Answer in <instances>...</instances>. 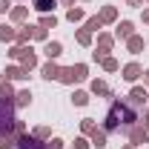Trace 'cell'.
Segmentation results:
<instances>
[{"label":"cell","instance_id":"cell-19","mask_svg":"<svg viewBox=\"0 0 149 149\" xmlns=\"http://www.w3.org/2000/svg\"><path fill=\"white\" fill-rule=\"evenodd\" d=\"M9 17L15 20V23H23V20L29 17V9H26V6H17V9H12V12H9Z\"/></svg>","mask_w":149,"mask_h":149},{"label":"cell","instance_id":"cell-36","mask_svg":"<svg viewBox=\"0 0 149 149\" xmlns=\"http://www.w3.org/2000/svg\"><path fill=\"white\" fill-rule=\"evenodd\" d=\"M126 6H135V9H138V6H141V0H126Z\"/></svg>","mask_w":149,"mask_h":149},{"label":"cell","instance_id":"cell-24","mask_svg":"<svg viewBox=\"0 0 149 149\" xmlns=\"http://www.w3.org/2000/svg\"><path fill=\"white\" fill-rule=\"evenodd\" d=\"M37 26H43V29H55V26H57V17H55V15H43Z\"/></svg>","mask_w":149,"mask_h":149},{"label":"cell","instance_id":"cell-41","mask_svg":"<svg viewBox=\"0 0 149 149\" xmlns=\"http://www.w3.org/2000/svg\"><path fill=\"white\" fill-rule=\"evenodd\" d=\"M3 83H6V74H0V86H3Z\"/></svg>","mask_w":149,"mask_h":149},{"label":"cell","instance_id":"cell-1","mask_svg":"<svg viewBox=\"0 0 149 149\" xmlns=\"http://www.w3.org/2000/svg\"><path fill=\"white\" fill-rule=\"evenodd\" d=\"M135 123H138L135 109H132L126 100H115V103H112V109H109V115H106L103 132L109 135V132H118L120 126H123V129H129V126H135Z\"/></svg>","mask_w":149,"mask_h":149},{"label":"cell","instance_id":"cell-33","mask_svg":"<svg viewBox=\"0 0 149 149\" xmlns=\"http://www.w3.org/2000/svg\"><path fill=\"white\" fill-rule=\"evenodd\" d=\"M74 149H89V141L86 138H74Z\"/></svg>","mask_w":149,"mask_h":149},{"label":"cell","instance_id":"cell-27","mask_svg":"<svg viewBox=\"0 0 149 149\" xmlns=\"http://www.w3.org/2000/svg\"><path fill=\"white\" fill-rule=\"evenodd\" d=\"M72 103H74V106H86V103H89V95H86V92H74L72 95Z\"/></svg>","mask_w":149,"mask_h":149},{"label":"cell","instance_id":"cell-28","mask_svg":"<svg viewBox=\"0 0 149 149\" xmlns=\"http://www.w3.org/2000/svg\"><path fill=\"white\" fill-rule=\"evenodd\" d=\"M32 135H35V138H40V141H49V138H52V129H49V126H37Z\"/></svg>","mask_w":149,"mask_h":149},{"label":"cell","instance_id":"cell-35","mask_svg":"<svg viewBox=\"0 0 149 149\" xmlns=\"http://www.w3.org/2000/svg\"><path fill=\"white\" fill-rule=\"evenodd\" d=\"M9 12V0H0V15H6Z\"/></svg>","mask_w":149,"mask_h":149},{"label":"cell","instance_id":"cell-31","mask_svg":"<svg viewBox=\"0 0 149 149\" xmlns=\"http://www.w3.org/2000/svg\"><path fill=\"white\" fill-rule=\"evenodd\" d=\"M46 149H63V141L60 138H49L46 141Z\"/></svg>","mask_w":149,"mask_h":149},{"label":"cell","instance_id":"cell-29","mask_svg":"<svg viewBox=\"0 0 149 149\" xmlns=\"http://www.w3.org/2000/svg\"><path fill=\"white\" fill-rule=\"evenodd\" d=\"M0 97H15V89H12V83H9V80L0 86Z\"/></svg>","mask_w":149,"mask_h":149},{"label":"cell","instance_id":"cell-38","mask_svg":"<svg viewBox=\"0 0 149 149\" xmlns=\"http://www.w3.org/2000/svg\"><path fill=\"white\" fill-rule=\"evenodd\" d=\"M143 129H146V141H149V120H146V123H143Z\"/></svg>","mask_w":149,"mask_h":149},{"label":"cell","instance_id":"cell-5","mask_svg":"<svg viewBox=\"0 0 149 149\" xmlns=\"http://www.w3.org/2000/svg\"><path fill=\"white\" fill-rule=\"evenodd\" d=\"M15 149H46V141H40V138H35V135H20Z\"/></svg>","mask_w":149,"mask_h":149},{"label":"cell","instance_id":"cell-2","mask_svg":"<svg viewBox=\"0 0 149 149\" xmlns=\"http://www.w3.org/2000/svg\"><path fill=\"white\" fill-rule=\"evenodd\" d=\"M9 57H15V60H20V66H23V69H26V72H29V69H35L37 66V55L35 52H32V49H29V46H12V49H9Z\"/></svg>","mask_w":149,"mask_h":149},{"label":"cell","instance_id":"cell-42","mask_svg":"<svg viewBox=\"0 0 149 149\" xmlns=\"http://www.w3.org/2000/svg\"><path fill=\"white\" fill-rule=\"evenodd\" d=\"M123 149H135V146H132V143H129V146H123Z\"/></svg>","mask_w":149,"mask_h":149},{"label":"cell","instance_id":"cell-37","mask_svg":"<svg viewBox=\"0 0 149 149\" xmlns=\"http://www.w3.org/2000/svg\"><path fill=\"white\" fill-rule=\"evenodd\" d=\"M143 23H146V26H149V9H146V12H143Z\"/></svg>","mask_w":149,"mask_h":149},{"label":"cell","instance_id":"cell-15","mask_svg":"<svg viewBox=\"0 0 149 149\" xmlns=\"http://www.w3.org/2000/svg\"><path fill=\"white\" fill-rule=\"evenodd\" d=\"M35 3V9L40 12V15H49V12H55V6H57V0H32Z\"/></svg>","mask_w":149,"mask_h":149},{"label":"cell","instance_id":"cell-39","mask_svg":"<svg viewBox=\"0 0 149 149\" xmlns=\"http://www.w3.org/2000/svg\"><path fill=\"white\" fill-rule=\"evenodd\" d=\"M60 3H63V6H72V3H74V0H60Z\"/></svg>","mask_w":149,"mask_h":149},{"label":"cell","instance_id":"cell-7","mask_svg":"<svg viewBox=\"0 0 149 149\" xmlns=\"http://www.w3.org/2000/svg\"><path fill=\"white\" fill-rule=\"evenodd\" d=\"M43 55L49 57V60H57V57L63 55V43H60V40H49V43L43 46Z\"/></svg>","mask_w":149,"mask_h":149},{"label":"cell","instance_id":"cell-20","mask_svg":"<svg viewBox=\"0 0 149 149\" xmlns=\"http://www.w3.org/2000/svg\"><path fill=\"white\" fill-rule=\"evenodd\" d=\"M0 40L12 43V40H17V32H15L12 26H6V23H3V26H0Z\"/></svg>","mask_w":149,"mask_h":149},{"label":"cell","instance_id":"cell-43","mask_svg":"<svg viewBox=\"0 0 149 149\" xmlns=\"http://www.w3.org/2000/svg\"><path fill=\"white\" fill-rule=\"evenodd\" d=\"M146 120H149V109H146Z\"/></svg>","mask_w":149,"mask_h":149},{"label":"cell","instance_id":"cell-18","mask_svg":"<svg viewBox=\"0 0 149 149\" xmlns=\"http://www.w3.org/2000/svg\"><path fill=\"white\" fill-rule=\"evenodd\" d=\"M29 103H32V92L29 89H20L15 95V106H29Z\"/></svg>","mask_w":149,"mask_h":149},{"label":"cell","instance_id":"cell-26","mask_svg":"<svg viewBox=\"0 0 149 149\" xmlns=\"http://www.w3.org/2000/svg\"><path fill=\"white\" fill-rule=\"evenodd\" d=\"M100 63H103V69H106V72H118V69H120V63H118L115 57H103Z\"/></svg>","mask_w":149,"mask_h":149},{"label":"cell","instance_id":"cell-3","mask_svg":"<svg viewBox=\"0 0 149 149\" xmlns=\"http://www.w3.org/2000/svg\"><path fill=\"white\" fill-rule=\"evenodd\" d=\"M57 80L60 83H80V80H86V66L83 63H74V66H66V69H60V74H57Z\"/></svg>","mask_w":149,"mask_h":149},{"label":"cell","instance_id":"cell-13","mask_svg":"<svg viewBox=\"0 0 149 149\" xmlns=\"http://www.w3.org/2000/svg\"><path fill=\"white\" fill-rule=\"evenodd\" d=\"M97 17H100V23H115V20H118V9H115V6H103Z\"/></svg>","mask_w":149,"mask_h":149},{"label":"cell","instance_id":"cell-10","mask_svg":"<svg viewBox=\"0 0 149 149\" xmlns=\"http://www.w3.org/2000/svg\"><path fill=\"white\" fill-rule=\"evenodd\" d=\"M146 97H149V92L143 89V86H135L129 92V103L132 106H141V103H146Z\"/></svg>","mask_w":149,"mask_h":149},{"label":"cell","instance_id":"cell-23","mask_svg":"<svg viewBox=\"0 0 149 149\" xmlns=\"http://www.w3.org/2000/svg\"><path fill=\"white\" fill-rule=\"evenodd\" d=\"M77 43H80V46H92V32H86V29H77Z\"/></svg>","mask_w":149,"mask_h":149},{"label":"cell","instance_id":"cell-12","mask_svg":"<svg viewBox=\"0 0 149 149\" xmlns=\"http://www.w3.org/2000/svg\"><path fill=\"white\" fill-rule=\"evenodd\" d=\"M3 74H6V80H23V77H29V72L23 66H9Z\"/></svg>","mask_w":149,"mask_h":149},{"label":"cell","instance_id":"cell-8","mask_svg":"<svg viewBox=\"0 0 149 149\" xmlns=\"http://www.w3.org/2000/svg\"><path fill=\"white\" fill-rule=\"evenodd\" d=\"M141 74H143V66L141 63H126L123 66V80H129V83H135Z\"/></svg>","mask_w":149,"mask_h":149},{"label":"cell","instance_id":"cell-16","mask_svg":"<svg viewBox=\"0 0 149 149\" xmlns=\"http://www.w3.org/2000/svg\"><path fill=\"white\" fill-rule=\"evenodd\" d=\"M126 46H129V52H132V55H138V52H141V49L146 46V40H143L141 35H132L129 40H126Z\"/></svg>","mask_w":149,"mask_h":149},{"label":"cell","instance_id":"cell-17","mask_svg":"<svg viewBox=\"0 0 149 149\" xmlns=\"http://www.w3.org/2000/svg\"><path fill=\"white\" fill-rule=\"evenodd\" d=\"M32 37H35V26H20V29H17V43H20V46L29 43Z\"/></svg>","mask_w":149,"mask_h":149},{"label":"cell","instance_id":"cell-6","mask_svg":"<svg viewBox=\"0 0 149 149\" xmlns=\"http://www.w3.org/2000/svg\"><path fill=\"white\" fill-rule=\"evenodd\" d=\"M126 135H129V143H132V146H138V143H143V141H146V129H143L141 123L129 126V129H126Z\"/></svg>","mask_w":149,"mask_h":149},{"label":"cell","instance_id":"cell-25","mask_svg":"<svg viewBox=\"0 0 149 149\" xmlns=\"http://www.w3.org/2000/svg\"><path fill=\"white\" fill-rule=\"evenodd\" d=\"M100 26H103V23H100V17L95 15V17H86V26H83V29H86V32H97Z\"/></svg>","mask_w":149,"mask_h":149},{"label":"cell","instance_id":"cell-9","mask_svg":"<svg viewBox=\"0 0 149 149\" xmlns=\"http://www.w3.org/2000/svg\"><path fill=\"white\" fill-rule=\"evenodd\" d=\"M132 35H135V23H129V20H120V23H118V29H115V37H120V40H129Z\"/></svg>","mask_w":149,"mask_h":149},{"label":"cell","instance_id":"cell-22","mask_svg":"<svg viewBox=\"0 0 149 149\" xmlns=\"http://www.w3.org/2000/svg\"><path fill=\"white\" fill-rule=\"evenodd\" d=\"M92 95H109V86H106V80H92Z\"/></svg>","mask_w":149,"mask_h":149},{"label":"cell","instance_id":"cell-11","mask_svg":"<svg viewBox=\"0 0 149 149\" xmlns=\"http://www.w3.org/2000/svg\"><path fill=\"white\" fill-rule=\"evenodd\" d=\"M40 74H43L46 80H57V74H60V66H57L55 60H49V63H43V66H40Z\"/></svg>","mask_w":149,"mask_h":149},{"label":"cell","instance_id":"cell-21","mask_svg":"<svg viewBox=\"0 0 149 149\" xmlns=\"http://www.w3.org/2000/svg\"><path fill=\"white\" fill-rule=\"evenodd\" d=\"M66 20H69V23H80V20H86V15H83V9H69V12H66Z\"/></svg>","mask_w":149,"mask_h":149},{"label":"cell","instance_id":"cell-30","mask_svg":"<svg viewBox=\"0 0 149 149\" xmlns=\"http://www.w3.org/2000/svg\"><path fill=\"white\" fill-rule=\"evenodd\" d=\"M80 129H83V135H89V132L95 129V120L92 118H83V120H80Z\"/></svg>","mask_w":149,"mask_h":149},{"label":"cell","instance_id":"cell-34","mask_svg":"<svg viewBox=\"0 0 149 149\" xmlns=\"http://www.w3.org/2000/svg\"><path fill=\"white\" fill-rule=\"evenodd\" d=\"M35 40H46V29L43 26H35Z\"/></svg>","mask_w":149,"mask_h":149},{"label":"cell","instance_id":"cell-32","mask_svg":"<svg viewBox=\"0 0 149 149\" xmlns=\"http://www.w3.org/2000/svg\"><path fill=\"white\" fill-rule=\"evenodd\" d=\"M12 132H15V135H26V123H23V120H15V126H12Z\"/></svg>","mask_w":149,"mask_h":149},{"label":"cell","instance_id":"cell-14","mask_svg":"<svg viewBox=\"0 0 149 149\" xmlns=\"http://www.w3.org/2000/svg\"><path fill=\"white\" fill-rule=\"evenodd\" d=\"M89 135H92V141H89L92 146H97V149H103V146H106V132H103V129H97V126H95Z\"/></svg>","mask_w":149,"mask_h":149},{"label":"cell","instance_id":"cell-4","mask_svg":"<svg viewBox=\"0 0 149 149\" xmlns=\"http://www.w3.org/2000/svg\"><path fill=\"white\" fill-rule=\"evenodd\" d=\"M112 46H115V37H112V35H97V49L92 52V57H95V60H103V57H109Z\"/></svg>","mask_w":149,"mask_h":149},{"label":"cell","instance_id":"cell-40","mask_svg":"<svg viewBox=\"0 0 149 149\" xmlns=\"http://www.w3.org/2000/svg\"><path fill=\"white\" fill-rule=\"evenodd\" d=\"M143 80H146V83H149V69H146V72H143Z\"/></svg>","mask_w":149,"mask_h":149}]
</instances>
